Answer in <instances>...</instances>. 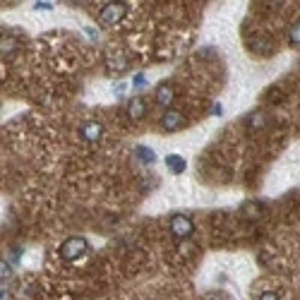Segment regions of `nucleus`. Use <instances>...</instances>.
<instances>
[{"mask_svg": "<svg viewBox=\"0 0 300 300\" xmlns=\"http://www.w3.org/2000/svg\"><path fill=\"white\" fill-rule=\"evenodd\" d=\"M87 252H89V240L87 238H79V236L67 238V240H63L60 247H58V255H60L65 262H77Z\"/></svg>", "mask_w": 300, "mask_h": 300, "instance_id": "f257e3e1", "label": "nucleus"}, {"mask_svg": "<svg viewBox=\"0 0 300 300\" xmlns=\"http://www.w3.org/2000/svg\"><path fill=\"white\" fill-rule=\"evenodd\" d=\"M125 15H127V3H103L101 10H99V24L103 29H111V27L123 22Z\"/></svg>", "mask_w": 300, "mask_h": 300, "instance_id": "f03ea898", "label": "nucleus"}, {"mask_svg": "<svg viewBox=\"0 0 300 300\" xmlns=\"http://www.w3.org/2000/svg\"><path fill=\"white\" fill-rule=\"evenodd\" d=\"M168 230H171V236H173L175 240H188V238H192V233H195V223H192V219L185 216V214H173V216L168 219Z\"/></svg>", "mask_w": 300, "mask_h": 300, "instance_id": "7ed1b4c3", "label": "nucleus"}, {"mask_svg": "<svg viewBox=\"0 0 300 300\" xmlns=\"http://www.w3.org/2000/svg\"><path fill=\"white\" fill-rule=\"evenodd\" d=\"M182 125H185V113L178 111V108H168V111L161 116V127H164L166 132H178Z\"/></svg>", "mask_w": 300, "mask_h": 300, "instance_id": "20e7f679", "label": "nucleus"}, {"mask_svg": "<svg viewBox=\"0 0 300 300\" xmlns=\"http://www.w3.org/2000/svg\"><path fill=\"white\" fill-rule=\"evenodd\" d=\"M173 99H175V89H173V84L171 82H158V87L154 89V101L158 103V106H166V111H168V106L173 103Z\"/></svg>", "mask_w": 300, "mask_h": 300, "instance_id": "39448f33", "label": "nucleus"}, {"mask_svg": "<svg viewBox=\"0 0 300 300\" xmlns=\"http://www.w3.org/2000/svg\"><path fill=\"white\" fill-rule=\"evenodd\" d=\"M103 125L101 123H96V120H84L82 123V127H79V137L82 140H87V142H99L103 137Z\"/></svg>", "mask_w": 300, "mask_h": 300, "instance_id": "423d86ee", "label": "nucleus"}, {"mask_svg": "<svg viewBox=\"0 0 300 300\" xmlns=\"http://www.w3.org/2000/svg\"><path fill=\"white\" fill-rule=\"evenodd\" d=\"M17 53V39L12 36V32H0V58L10 60Z\"/></svg>", "mask_w": 300, "mask_h": 300, "instance_id": "0eeeda50", "label": "nucleus"}, {"mask_svg": "<svg viewBox=\"0 0 300 300\" xmlns=\"http://www.w3.org/2000/svg\"><path fill=\"white\" fill-rule=\"evenodd\" d=\"M147 101L144 99H140V96H134V99H130L127 101V118L130 120H142L144 116H147Z\"/></svg>", "mask_w": 300, "mask_h": 300, "instance_id": "6e6552de", "label": "nucleus"}, {"mask_svg": "<svg viewBox=\"0 0 300 300\" xmlns=\"http://www.w3.org/2000/svg\"><path fill=\"white\" fill-rule=\"evenodd\" d=\"M240 212H243L245 219H250V221H260L262 214H264V206H262L260 202L250 199V202H245V204L240 206Z\"/></svg>", "mask_w": 300, "mask_h": 300, "instance_id": "1a4fd4ad", "label": "nucleus"}, {"mask_svg": "<svg viewBox=\"0 0 300 300\" xmlns=\"http://www.w3.org/2000/svg\"><path fill=\"white\" fill-rule=\"evenodd\" d=\"M166 168L173 175H180V173H185L188 164H185V158H182L180 154H168V156H166Z\"/></svg>", "mask_w": 300, "mask_h": 300, "instance_id": "9d476101", "label": "nucleus"}, {"mask_svg": "<svg viewBox=\"0 0 300 300\" xmlns=\"http://www.w3.org/2000/svg\"><path fill=\"white\" fill-rule=\"evenodd\" d=\"M134 156L140 158L144 166H151V164H156V151L151 149V147H144V144H137V147H134Z\"/></svg>", "mask_w": 300, "mask_h": 300, "instance_id": "9b49d317", "label": "nucleus"}, {"mask_svg": "<svg viewBox=\"0 0 300 300\" xmlns=\"http://www.w3.org/2000/svg\"><path fill=\"white\" fill-rule=\"evenodd\" d=\"M288 43L291 46H300V22H293L288 29Z\"/></svg>", "mask_w": 300, "mask_h": 300, "instance_id": "f8f14e48", "label": "nucleus"}, {"mask_svg": "<svg viewBox=\"0 0 300 300\" xmlns=\"http://www.w3.org/2000/svg\"><path fill=\"white\" fill-rule=\"evenodd\" d=\"M262 125H264V113H252V116H250V123H247V127H250V132H255V130H260Z\"/></svg>", "mask_w": 300, "mask_h": 300, "instance_id": "ddd939ff", "label": "nucleus"}, {"mask_svg": "<svg viewBox=\"0 0 300 300\" xmlns=\"http://www.w3.org/2000/svg\"><path fill=\"white\" fill-rule=\"evenodd\" d=\"M12 279V264L8 260H0V281H8Z\"/></svg>", "mask_w": 300, "mask_h": 300, "instance_id": "4468645a", "label": "nucleus"}, {"mask_svg": "<svg viewBox=\"0 0 300 300\" xmlns=\"http://www.w3.org/2000/svg\"><path fill=\"white\" fill-rule=\"evenodd\" d=\"M267 99H269V103H281L284 91H281L279 87H271V89H267Z\"/></svg>", "mask_w": 300, "mask_h": 300, "instance_id": "2eb2a0df", "label": "nucleus"}, {"mask_svg": "<svg viewBox=\"0 0 300 300\" xmlns=\"http://www.w3.org/2000/svg\"><path fill=\"white\" fill-rule=\"evenodd\" d=\"M144 84H147V77H144L142 72H140V75H134L132 77V87H137V89H142Z\"/></svg>", "mask_w": 300, "mask_h": 300, "instance_id": "dca6fc26", "label": "nucleus"}, {"mask_svg": "<svg viewBox=\"0 0 300 300\" xmlns=\"http://www.w3.org/2000/svg\"><path fill=\"white\" fill-rule=\"evenodd\" d=\"M10 255H12V257H10V264H12V267H15V264H19V260H22V250H19V247H15Z\"/></svg>", "mask_w": 300, "mask_h": 300, "instance_id": "f3484780", "label": "nucleus"}, {"mask_svg": "<svg viewBox=\"0 0 300 300\" xmlns=\"http://www.w3.org/2000/svg\"><path fill=\"white\" fill-rule=\"evenodd\" d=\"M204 300H226V295H223V293H219V291H214V293H206Z\"/></svg>", "mask_w": 300, "mask_h": 300, "instance_id": "a211bd4d", "label": "nucleus"}, {"mask_svg": "<svg viewBox=\"0 0 300 300\" xmlns=\"http://www.w3.org/2000/svg\"><path fill=\"white\" fill-rule=\"evenodd\" d=\"M257 300H279V295H276L274 291H264V293H262V295H260Z\"/></svg>", "mask_w": 300, "mask_h": 300, "instance_id": "6ab92c4d", "label": "nucleus"}, {"mask_svg": "<svg viewBox=\"0 0 300 300\" xmlns=\"http://www.w3.org/2000/svg\"><path fill=\"white\" fill-rule=\"evenodd\" d=\"M34 8L36 10H53V5H51V3H36Z\"/></svg>", "mask_w": 300, "mask_h": 300, "instance_id": "aec40b11", "label": "nucleus"}]
</instances>
